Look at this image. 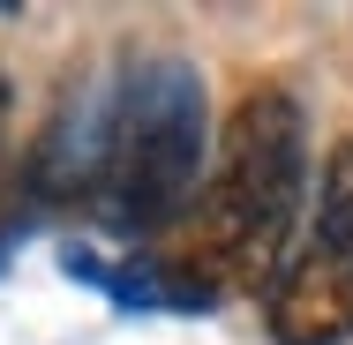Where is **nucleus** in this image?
<instances>
[{
    "mask_svg": "<svg viewBox=\"0 0 353 345\" xmlns=\"http://www.w3.org/2000/svg\"><path fill=\"white\" fill-rule=\"evenodd\" d=\"M308 225V113L285 83H248L218 121L203 196L173 248L218 293H271Z\"/></svg>",
    "mask_w": 353,
    "mask_h": 345,
    "instance_id": "1",
    "label": "nucleus"
},
{
    "mask_svg": "<svg viewBox=\"0 0 353 345\" xmlns=\"http://www.w3.org/2000/svg\"><path fill=\"white\" fill-rule=\"evenodd\" d=\"M211 105L203 68L173 45H128L121 53V98H113V143L90 218L113 240L158 248L188 225L211 173Z\"/></svg>",
    "mask_w": 353,
    "mask_h": 345,
    "instance_id": "2",
    "label": "nucleus"
},
{
    "mask_svg": "<svg viewBox=\"0 0 353 345\" xmlns=\"http://www.w3.org/2000/svg\"><path fill=\"white\" fill-rule=\"evenodd\" d=\"M271 345H346L353 338V136L323 150L308 225L285 255L279 285L263 293Z\"/></svg>",
    "mask_w": 353,
    "mask_h": 345,
    "instance_id": "3",
    "label": "nucleus"
}]
</instances>
